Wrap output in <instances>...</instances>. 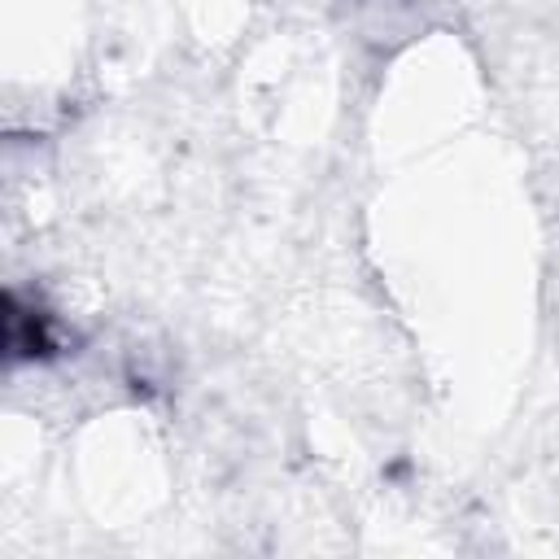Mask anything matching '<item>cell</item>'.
I'll use <instances>...</instances> for the list:
<instances>
[{"mask_svg":"<svg viewBox=\"0 0 559 559\" xmlns=\"http://www.w3.org/2000/svg\"><path fill=\"white\" fill-rule=\"evenodd\" d=\"M4 328H9V354L13 358H35V354H48V332H44V319L35 310H22L17 297L4 301Z\"/></svg>","mask_w":559,"mask_h":559,"instance_id":"6da1fadb","label":"cell"}]
</instances>
